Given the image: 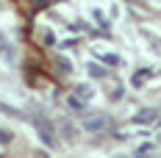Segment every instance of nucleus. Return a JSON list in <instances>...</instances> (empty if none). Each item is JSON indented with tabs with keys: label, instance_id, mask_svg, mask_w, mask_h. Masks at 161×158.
I'll return each instance as SVG.
<instances>
[{
	"label": "nucleus",
	"instance_id": "obj_5",
	"mask_svg": "<svg viewBox=\"0 0 161 158\" xmlns=\"http://www.w3.org/2000/svg\"><path fill=\"white\" fill-rule=\"evenodd\" d=\"M150 75H153L150 69H142V72H136V75H133V86H142V83H145Z\"/></svg>",
	"mask_w": 161,
	"mask_h": 158
},
{
	"label": "nucleus",
	"instance_id": "obj_4",
	"mask_svg": "<svg viewBox=\"0 0 161 158\" xmlns=\"http://www.w3.org/2000/svg\"><path fill=\"white\" fill-rule=\"evenodd\" d=\"M75 97H78V100H89V97H92V86H86V83H83V86H75Z\"/></svg>",
	"mask_w": 161,
	"mask_h": 158
},
{
	"label": "nucleus",
	"instance_id": "obj_3",
	"mask_svg": "<svg viewBox=\"0 0 161 158\" xmlns=\"http://www.w3.org/2000/svg\"><path fill=\"white\" fill-rule=\"evenodd\" d=\"M36 125H39V130H42V139L47 144H53V133H50V125L45 122V119H36Z\"/></svg>",
	"mask_w": 161,
	"mask_h": 158
},
{
	"label": "nucleus",
	"instance_id": "obj_2",
	"mask_svg": "<svg viewBox=\"0 0 161 158\" xmlns=\"http://www.w3.org/2000/svg\"><path fill=\"white\" fill-rule=\"evenodd\" d=\"M83 128L86 130H103L106 128V119L103 117H89V119H83Z\"/></svg>",
	"mask_w": 161,
	"mask_h": 158
},
{
	"label": "nucleus",
	"instance_id": "obj_1",
	"mask_svg": "<svg viewBox=\"0 0 161 158\" xmlns=\"http://www.w3.org/2000/svg\"><path fill=\"white\" fill-rule=\"evenodd\" d=\"M136 122H139V125H156V122H161V114L153 111V108H142L136 114Z\"/></svg>",
	"mask_w": 161,
	"mask_h": 158
}]
</instances>
